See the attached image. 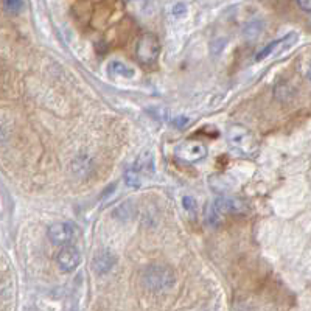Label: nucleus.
Masks as SVG:
<instances>
[{
  "label": "nucleus",
  "mask_w": 311,
  "mask_h": 311,
  "mask_svg": "<svg viewBox=\"0 0 311 311\" xmlns=\"http://www.w3.org/2000/svg\"><path fill=\"white\" fill-rule=\"evenodd\" d=\"M81 263V254L73 246H64L63 251L58 255V266L64 272L75 271Z\"/></svg>",
  "instance_id": "7"
},
{
  "label": "nucleus",
  "mask_w": 311,
  "mask_h": 311,
  "mask_svg": "<svg viewBox=\"0 0 311 311\" xmlns=\"http://www.w3.org/2000/svg\"><path fill=\"white\" fill-rule=\"evenodd\" d=\"M297 4L303 11L311 13V0H297Z\"/></svg>",
  "instance_id": "17"
},
{
  "label": "nucleus",
  "mask_w": 311,
  "mask_h": 311,
  "mask_svg": "<svg viewBox=\"0 0 311 311\" xmlns=\"http://www.w3.org/2000/svg\"><path fill=\"white\" fill-rule=\"evenodd\" d=\"M108 72L111 75L121 76V78H134V75H136V70L131 66H128L126 63H121L117 59H114L108 64Z\"/></svg>",
  "instance_id": "10"
},
{
  "label": "nucleus",
  "mask_w": 311,
  "mask_h": 311,
  "mask_svg": "<svg viewBox=\"0 0 311 311\" xmlns=\"http://www.w3.org/2000/svg\"><path fill=\"white\" fill-rule=\"evenodd\" d=\"M227 143L232 149H237L241 154H254L258 148L255 134L243 125H232L227 129Z\"/></svg>",
  "instance_id": "1"
},
{
  "label": "nucleus",
  "mask_w": 311,
  "mask_h": 311,
  "mask_svg": "<svg viewBox=\"0 0 311 311\" xmlns=\"http://www.w3.org/2000/svg\"><path fill=\"white\" fill-rule=\"evenodd\" d=\"M142 282L151 291H165L174 285V274L168 266L151 265L143 271Z\"/></svg>",
  "instance_id": "2"
},
{
  "label": "nucleus",
  "mask_w": 311,
  "mask_h": 311,
  "mask_svg": "<svg viewBox=\"0 0 311 311\" xmlns=\"http://www.w3.org/2000/svg\"><path fill=\"white\" fill-rule=\"evenodd\" d=\"M125 182H126V185L128 187H139L140 185V179H139V171L136 170V168H133V170H128L126 173H125Z\"/></svg>",
  "instance_id": "12"
},
{
  "label": "nucleus",
  "mask_w": 311,
  "mask_h": 311,
  "mask_svg": "<svg viewBox=\"0 0 311 311\" xmlns=\"http://www.w3.org/2000/svg\"><path fill=\"white\" fill-rule=\"evenodd\" d=\"M115 265V257L111 251L108 249H101L98 254H95L94 258V269L98 274H108Z\"/></svg>",
  "instance_id": "9"
},
{
  "label": "nucleus",
  "mask_w": 311,
  "mask_h": 311,
  "mask_svg": "<svg viewBox=\"0 0 311 311\" xmlns=\"http://www.w3.org/2000/svg\"><path fill=\"white\" fill-rule=\"evenodd\" d=\"M161 53V42L156 35H143L140 38V41L137 42V48H136V55L137 59L142 64H152L156 63Z\"/></svg>",
  "instance_id": "3"
},
{
  "label": "nucleus",
  "mask_w": 311,
  "mask_h": 311,
  "mask_svg": "<svg viewBox=\"0 0 311 311\" xmlns=\"http://www.w3.org/2000/svg\"><path fill=\"white\" fill-rule=\"evenodd\" d=\"M5 4V10L11 14H17L22 7H23V0H4Z\"/></svg>",
  "instance_id": "13"
},
{
  "label": "nucleus",
  "mask_w": 311,
  "mask_h": 311,
  "mask_svg": "<svg viewBox=\"0 0 311 311\" xmlns=\"http://www.w3.org/2000/svg\"><path fill=\"white\" fill-rule=\"evenodd\" d=\"M182 207L187 210V212H195L196 209V202L192 196H184L182 198Z\"/></svg>",
  "instance_id": "15"
},
{
  "label": "nucleus",
  "mask_w": 311,
  "mask_h": 311,
  "mask_svg": "<svg viewBox=\"0 0 311 311\" xmlns=\"http://www.w3.org/2000/svg\"><path fill=\"white\" fill-rule=\"evenodd\" d=\"M174 156L182 162L187 164H195L202 161L207 156V148L204 143L198 140H185L182 143H179L174 149Z\"/></svg>",
  "instance_id": "4"
},
{
  "label": "nucleus",
  "mask_w": 311,
  "mask_h": 311,
  "mask_svg": "<svg viewBox=\"0 0 311 311\" xmlns=\"http://www.w3.org/2000/svg\"><path fill=\"white\" fill-rule=\"evenodd\" d=\"M171 125L176 126V128H179V129H184V128H187V126L190 125V118H189V117H184V115H179V117H176V118L171 120Z\"/></svg>",
  "instance_id": "14"
},
{
  "label": "nucleus",
  "mask_w": 311,
  "mask_h": 311,
  "mask_svg": "<svg viewBox=\"0 0 311 311\" xmlns=\"http://www.w3.org/2000/svg\"><path fill=\"white\" fill-rule=\"evenodd\" d=\"M297 38H299L297 33H290V35H287V36H283L282 39H277V41L268 44L266 47H263V48L255 55V59H257V61H262V59H265V58H268V56L277 53V51H282V50H285V48H290L294 42H297Z\"/></svg>",
  "instance_id": "6"
},
{
  "label": "nucleus",
  "mask_w": 311,
  "mask_h": 311,
  "mask_svg": "<svg viewBox=\"0 0 311 311\" xmlns=\"http://www.w3.org/2000/svg\"><path fill=\"white\" fill-rule=\"evenodd\" d=\"M213 205L216 207V210L220 213H230V215H237V213H244L247 210V205L244 201L240 198H233V196H220Z\"/></svg>",
  "instance_id": "8"
},
{
  "label": "nucleus",
  "mask_w": 311,
  "mask_h": 311,
  "mask_svg": "<svg viewBox=\"0 0 311 311\" xmlns=\"http://www.w3.org/2000/svg\"><path fill=\"white\" fill-rule=\"evenodd\" d=\"M185 11H187L185 4H176V5L173 7V14H174L176 17L184 16V14H185Z\"/></svg>",
  "instance_id": "16"
},
{
  "label": "nucleus",
  "mask_w": 311,
  "mask_h": 311,
  "mask_svg": "<svg viewBox=\"0 0 311 311\" xmlns=\"http://www.w3.org/2000/svg\"><path fill=\"white\" fill-rule=\"evenodd\" d=\"M306 76H308V80L311 81V63H309V66H308V69H306Z\"/></svg>",
  "instance_id": "18"
},
{
  "label": "nucleus",
  "mask_w": 311,
  "mask_h": 311,
  "mask_svg": "<svg viewBox=\"0 0 311 311\" xmlns=\"http://www.w3.org/2000/svg\"><path fill=\"white\" fill-rule=\"evenodd\" d=\"M204 220L207 223V226L210 227H216L220 224L221 220V213L216 210V207L213 204H207L205 209H204Z\"/></svg>",
  "instance_id": "11"
},
{
  "label": "nucleus",
  "mask_w": 311,
  "mask_h": 311,
  "mask_svg": "<svg viewBox=\"0 0 311 311\" xmlns=\"http://www.w3.org/2000/svg\"><path fill=\"white\" fill-rule=\"evenodd\" d=\"M47 235H48L50 241L53 243V244L66 246V244H69L73 240L75 230H73V227L69 223L58 221V223H53V224L48 226Z\"/></svg>",
  "instance_id": "5"
},
{
  "label": "nucleus",
  "mask_w": 311,
  "mask_h": 311,
  "mask_svg": "<svg viewBox=\"0 0 311 311\" xmlns=\"http://www.w3.org/2000/svg\"><path fill=\"white\" fill-rule=\"evenodd\" d=\"M4 137V133H2V128H0V139H2Z\"/></svg>",
  "instance_id": "19"
}]
</instances>
